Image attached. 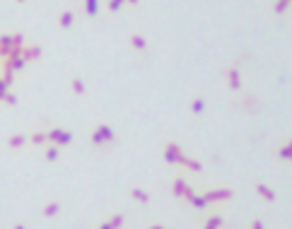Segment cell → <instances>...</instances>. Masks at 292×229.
I'll return each instance as SVG.
<instances>
[{"label": "cell", "instance_id": "obj_1", "mask_svg": "<svg viewBox=\"0 0 292 229\" xmlns=\"http://www.w3.org/2000/svg\"><path fill=\"white\" fill-rule=\"evenodd\" d=\"M90 140L94 147L107 150V147H114V145H116V133H114V128H111L109 123H94V126H92V133H90Z\"/></svg>", "mask_w": 292, "mask_h": 229}, {"label": "cell", "instance_id": "obj_2", "mask_svg": "<svg viewBox=\"0 0 292 229\" xmlns=\"http://www.w3.org/2000/svg\"><path fill=\"white\" fill-rule=\"evenodd\" d=\"M24 44L27 41H24L22 34H0V58L5 60L10 56H17Z\"/></svg>", "mask_w": 292, "mask_h": 229}, {"label": "cell", "instance_id": "obj_3", "mask_svg": "<svg viewBox=\"0 0 292 229\" xmlns=\"http://www.w3.org/2000/svg\"><path fill=\"white\" fill-rule=\"evenodd\" d=\"M162 157H165L167 164L181 167V162H183V157H186V152H183V147L179 145V142H167L165 150H162Z\"/></svg>", "mask_w": 292, "mask_h": 229}, {"label": "cell", "instance_id": "obj_4", "mask_svg": "<svg viewBox=\"0 0 292 229\" xmlns=\"http://www.w3.org/2000/svg\"><path fill=\"white\" fill-rule=\"evenodd\" d=\"M46 135H49V142H51V145H58L60 150L68 147V145L73 142V133H70L68 128H60V126H54Z\"/></svg>", "mask_w": 292, "mask_h": 229}, {"label": "cell", "instance_id": "obj_5", "mask_svg": "<svg viewBox=\"0 0 292 229\" xmlns=\"http://www.w3.org/2000/svg\"><path fill=\"white\" fill-rule=\"evenodd\" d=\"M208 205H218V203H230L234 198V191L232 188H210V191L203 193Z\"/></svg>", "mask_w": 292, "mask_h": 229}, {"label": "cell", "instance_id": "obj_6", "mask_svg": "<svg viewBox=\"0 0 292 229\" xmlns=\"http://www.w3.org/2000/svg\"><path fill=\"white\" fill-rule=\"evenodd\" d=\"M225 82H227V87H230L232 92H241L244 82H241V75H239V65H230V68L225 70Z\"/></svg>", "mask_w": 292, "mask_h": 229}, {"label": "cell", "instance_id": "obj_7", "mask_svg": "<svg viewBox=\"0 0 292 229\" xmlns=\"http://www.w3.org/2000/svg\"><path fill=\"white\" fill-rule=\"evenodd\" d=\"M19 53H22V58H24L27 63H37L39 58L44 56V48H41V46H37V44H24Z\"/></svg>", "mask_w": 292, "mask_h": 229}, {"label": "cell", "instance_id": "obj_8", "mask_svg": "<svg viewBox=\"0 0 292 229\" xmlns=\"http://www.w3.org/2000/svg\"><path fill=\"white\" fill-rule=\"evenodd\" d=\"M29 63L22 58V53H17V56H10V58H5V70H10V73H22L24 68H27Z\"/></svg>", "mask_w": 292, "mask_h": 229}, {"label": "cell", "instance_id": "obj_9", "mask_svg": "<svg viewBox=\"0 0 292 229\" xmlns=\"http://www.w3.org/2000/svg\"><path fill=\"white\" fill-rule=\"evenodd\" d=\"M183 200H186L188 205H193L196 210H208V208H210V205H208V200H205V195H203V193H196V191H191L186 198H183Z\"/></svg>", "mask_w": 292, "mask_h": 229}, {"label": "cell", "instance_id": "obj_10", "mask_svg": "<svg viewBox=\"0 0 292 229\" xmlns=\"http://www.w3.org/2000/svg\"><path fill=\"white\" fill-rule=\"evenodd\" d=\"M191 191H193V188H191V183H188L186 179H174V181H172V193H174L176 198H186Z\"/></svg>", "mask_w": 292, "mask_h": 229}, {"label": "cell", "instance_id": "obj_11", "mask_svg": "<svg viewBox=\"0 0 292 229\" xmlns=\"http://www.w3.org/2000/svg\"><path fill=\"white\" fill-rule=\"evenodd\" d=\"M256 193H258V198H261L263 203H275V198H278L273 188H271L268 183H263V181L256 183Z\"/></svg>", "mask_w": 292, "mask_h": 229}, {"label": "cell", "instance_id": "obj_12", "mask_svg": "<svg viewBox=\"0 0 292 229\" xmlns=\"http://www.w3.org/2000/svg\"><path fill=\"white\" fill-rule=\"evenodd\" d=\"M58 212H60V203H58V200H46V203H44V208H41V215H44L46 220H54V217H58Z\"/></svg>", "mask_w": 292, "mask_h": 229}, {"label": "cell", "instance_id": "obj_13", "mask_svg": "<svg viewBox=\"0 0 292 229\" xmlns=\"http://www.w3.org/2000/svg\"><path fill=\"white\" fill-rule=\"evenodd\" d=\"M27 142H29L27 133H15V135H10V137H7V142H5V145H7L10 150H19V147H24Z\"/></svg>", "mask_w": 292, "mask_h": 229}, {"label": "cell", "instance_id": "obj_14", "mask_svg": "<svg viewBox=\"0 0 292 229\" xmlns=\"http://www.w3.org/2000/svg\"><path fill=\"white\" fill-rule=\"evenodd\" d=\"M181 167H183V169H188V172H193V174H203V169H205L201 159H193V157H188V154L183 157Z\"/></svg>", "mask_w": 292, "mask_h": 229}, {"label": "cell", "instance_id": "obj_15", "mask_svg": "<svg viewBox=\"0 0 292 229\" xmlns=\"http://www.w3.org/2000/svg\"><path fill=\"white\" fill-rule=\"evenodd\" d=\"M75 24V12L73 10H63L60 15H58V27L60 29H70Z\"/></svg>", "mask_w": 292, "mask_h": 229}, {"label": "cell", "instance_id": "obj_16", "mask_svg": "<svg viewBox=\"0 0 292 229\" xmlns=\"http://www.w3.org/2000/svg\"><path fill=\"white\" fill-rule=\"evenodd\" d=\"M70 90H73V94H77V96H85L87 94V85H85V80L82 77H70Z\"/></svg>", "mask_w": 292, "mask_h": 229}, {"label": "cell", "instance_id": "obj_17", "mask_svg": "<svg viewBox=\"0 0 292 229\" xmlns=\"http://www.w3.org/2000/svg\"><path fill=\"white\" fill-rule=\"evenodd\" d=\"M130 46L135 48V51H140V53H147V39L143 34H130Z\"/></svg>", "mask_w": 292, "mask_h": 229}, {"label": "cell", "instance_id": "obj_18", "mask_svg": "<svg viewBox=\"0 0 292 229\" xmlns=\"http://www.w3.org/2000/svg\"><path fill=\"white\" fill-rule=\"evenodd\" d=\"M130 198L140 205H150V193L145 188H130Z\"/></svg>", "mask_w": 292, "mask_h": 229}, {"label": "cell", "instance_id": "obj_19", "mask_svg": "<svg viewBox=\"0 0 292 229\" xmlns=\"http://www.w3.org/2000/svg\"><path fill=\"white\" fill-rule=\"evenodd\" d=\"M44 159H46V162H58V159H60V147H58V145H51V142H46Z\"/></svg>", "mask_w": 292, "mask_h": 229}, {"label": "cell", "instance_id": "obj_20", "mask_svg": "<svg viewBox=\"0 0 292 229\" xmlns=\"http://www.w3.org/2000/svg\"><path fill=\"white\" fill-rule=\"evenodd\" d=\"M205 109H208V104H205L203 96H193V99H191V111H193L196 116L205 114Z\"/></svg>", "mask_w": 292, "mask_h": 229}, {"label": "cell", "instance_id": "obj_21", "mask_svg": "<svg viewBox=\"0 0 292 229\" xmlns=\"http://www.w3.org/2000/svg\"><path fill=\"white\" fill-rule=\"evenodd\" d=\"M85 5V15L87 17H97L99 15V0H82Z\"/></svg>", "mask_w": 292, "mask_h": 229}, {"label": "cell", "instance_id": "obj_22", "mask_svg": "<svg viewBox=\"0 0 292 229\" xmlns=\"http://www.w3.org/2000/svg\"><path fill=\"white\" fill-rule=\"evenodd\" d=\"M275 154H278V159H283V162H292V147L288 142H283V145L275 150Z\"/></svg>", "mask_w": 292, "mask_h": 229}, {"label": "cell", "instance_id": "obj_23", "mask_svg": "<svg viewBox=\"0 0 292 229\" xmlns=\"http://www.w3.org/2000/svg\"><path fill=\"white\" fill-rule=\"evenodd\" d=\"M203 227L222 229V227H225V220H222L220 215H208V217H205V225H203Z\"/></svg>", "mask_w": 292, "mask_h": 229}, {"label": "cell", "instance_id": "obj_24", "mask_svg": "<svg viewBox=\"0 0 292 229\" xmlns=\"http://www.w3.org/2000/svg\"><path fill=\"white\" fill-rule=\"evenodd\" d=\"M27 137H29L32 145H46V142H49V135L41 133V131H37V133H27Z\"/></svg>", "mask_w": 292, "mask_h": 229}, {"label": "cell", "instance_id": "obj_25", "mask_svg": "<svg viewBox=\"0 0 292 229\" xmlns=\"http://www.w3.org/2000/svg\"><path fill=\"white\" fill-rule=\"evenodd\" d=\"M109 225L114 229H123V225H126V217H123V215H114V217H109Z\"/></svg>", "mask_w": 292, "mask_h": 229}, {"label": "cell", "instance_id": "obj_26", "mask_svg": "<svg viewBox=\"0 0 292 229\" xmlns=\"http://www.w3.org/2000/svg\"><path fill=\"white\" fill-rule=\"evenodd\" d=\"M292 2H288V0H275V5H273V12L275 15H283L288 7H290Z\"/></svg>", "mask_w": 292, "mask_h": 229}, {"label": "cell", "instance_id": "obj_27", "mask_svg": "<svg viewBox=\"0 0 292 229\" xmlns=\"http://www.w3.org/2000/svg\"><path fill=\"white\" fill-rule=\"evenodd\" d=\"M123 5H126V0H109V5H107V7H109V12H118Z\"/></svg>", "mask_w": 292, "mask_h": 229}, {"label": "cell", "instance_id": "obj_28", "mask_svg": "<svg viewBox=\"0 0 292 229\" xmlns=\"http://www.w3.org/2000/svg\"><path fill=\"white\" fill-rule=\"evenodd\" d=\"M2 101H5L7 106H17V96L12 94V92H7V94H5V99H2Z\"/></svg>", "mask_w": 292, "mask_h": 229}, {"label": "cell", "instance_id": "obj_29", "mask_svg": "<svg viewBox=\"0 0 292 229\" xmlns=\"http://www.w3.org/2000/svg\"><path fill=\"white\" fill-rule=\"evenodd\" d=\"M7 92H10V85H5V82H2V77H0V101L5 99V94H7Z\"/></svg>", "mask_w": 292, "mask_h": 229}, {"label": "cell", "instance_id": "obj_30", "mask_svg": "<svg viewBox=\"0 0 292 229\" xmlns=\"http://www.w3.org/2000/svg\"><path fill=\"white\" fill-rule=\"evenodd\" d=\"M249 229H266V225H263L261 220H254V222H251V227H249Z\"/></svg>", "mask_w": 292, "mask_h": 229}, {"label": "cell", "instance_id": "obj_31", "mask_svg": "<svg viewBox=\"0 0 292 229\" xmlns=\"http://www.w3.org/2000/svg\"><path fill=\"white\" fill-rule=\"evenodd\" d=\"M97 229H114V227H111V225H109V220H104V222H102V225H99V227H97Z\"/></svg>", "mask_w": 292, "mask_h": 229}, {"label": "cell", "instance_id": "obj_32", "mask_svg": "<svg viewBox=\"0 0 292 229\" xmlns=\"http://www.w3.org/2000/svg\"><path fill=\"white\" fill-rule=\"evenodd\" d=\"M147 229H167L165 225H157V222H152V225H147Z\"/></svg>", "mask_w": 292, "mask_h": 229}, {"label": "cell", "instance_id": "obj_33", "mask_svg": "<svg viewBox=\"0 0 292 229\" xmlns=\"http://www.w3.org/2000/svg\"><path fill=\"white\" fill-rule=\"evenodd\" d=\"M12 229H27V225H22V222H17V225H15Z\"/></svg>", "mask_w": 292, "mask_h": 229}, {"label": "cell", "instance_id": "obj_34", "mask_svg": "<svg viewBox=\"0 0 292 229\" xmlns=\"http://www.w3.org/2000/svg\"><path fill=\"white\" fill-rule=\"evenodd\" d=\"M128 5H138V2H140V0H126Z\"/></svg>", "mask_w": 292, "mask_h": 229}, {"label": "cell", "instance_id": "obj_35", "mask_svg": "<svg viewBox=\"0 0 292 229\" xmlns=\"http://www.w3.org/2000/svg\"><path fill=\"white\" fill-rule=\"evenodd\" d=\"M15 2H19V5H22V2H27V0H15Z\"/></svg>", "mask_w": 292, "mask_h": 229}, {"label": "cell", "instance_id": "obj_36", "mask_svg": "<svg viewBox=\"0 0 292 229\" xmlns=\"http://www.w3.org/2000/svg\"><path fill=\"white\" fill-rule=\"evenodd\" d=\"M288 145H290V147H292V137H290V140H288Z\"/></svg>", "mask_w": 292, "mask_h": 229}, {"label": "cell", "instance_id": "obj_37", "mask_svg": "<svg viewBox=\"0 0 292 229\" xmlns=\"http://www.w3.org/2000/svg\"><path fill=\"white\" fill-rule=\"evenodd\" d=\"M203 229H213V227H203Z\"/></svg>", "mask_w": 292, "mask_h": 229}, {"label": "cell", "instance_id": "obj_38", "mask_svg": "<svg viewBox=\"0 0 292 229\" xmlns=\"http://www.w3.org/2000/svg\"><path fill=\"white\" fill-rule=\"evenodd\" d=\"M288 2H292V0H288Z\"/></svg>", "mask_w": 292, "mask_h": 229}]
</instances>
